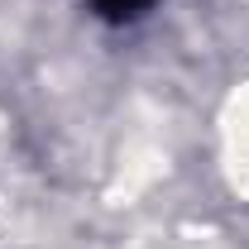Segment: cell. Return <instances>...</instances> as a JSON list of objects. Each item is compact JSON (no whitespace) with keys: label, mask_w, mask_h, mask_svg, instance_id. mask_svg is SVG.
<instances>
[{"label":"cell","mask_w":249,"mask_h":249,"mask_svg":"<svg viewBox=\"0 0 249 249\" xmlns=\"http://www.w3.org/2000/svg\"><path fill=\"white\" fill-rule=\"evenodd\" d=\"M96 5V15L101 19H115V24H124V19H139L154 0H91Z\"/></svg>","instance_id":"cell-1"}]
</instances>
